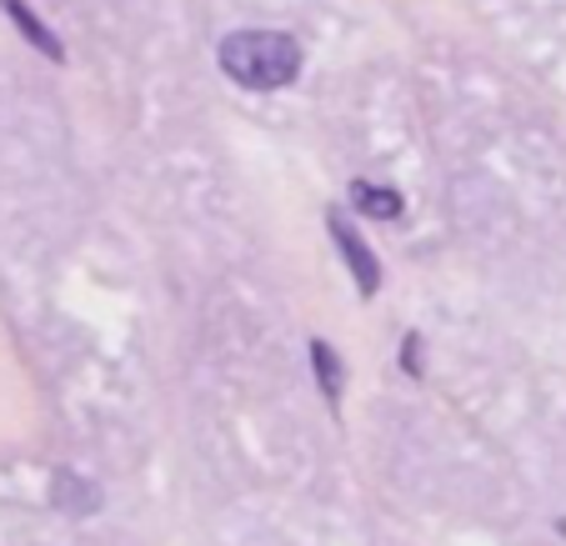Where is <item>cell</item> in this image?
<instances>
[{
  "label": "cell",
  "mask_w": 566,
  "mask_h": 546,
  "mask_svg": "<svg viewBox=\"0 0 566 546\" xmlns=\"http://www.w3.org/2000/svg\"><path fill=\"white\" fill-rule=\"evenodd\" d=\"M221 71L247 91H276L301 75V45L281 31H235L221 41Z\"/></svg>",
  "instance_id": "obj_1"
},
{
  "label": "cell",
  "mask_w": 566,
  "mask_h": 546,
  "mask_svg": "<svg viewBox=\"0 0 566 546\" xmlns=\"http://www.w3.org/2000/svg\"><path fill=\"white\" fill-rule=\"evenodd\" d=\"M332 237H336V246H342V256L352 261V271H356V281H361V291L371 296V291L381 286V261L366 251V241L356 237V231H352V225H346L336 211H332Z\"/></svg>",
  "instance_id": "obj_2"
},
{
  "label": "cell",
  "mask_w": 566,
  "mask_h": 546,
  "mask_svg": "<svg viewBox=\"0 0 566 546\" xmlns=\"http://www.w3.org/2000/svg\"><path fill=\"white\" fill-rule=\"evenodd\" d=\"M352 196H356V206H361L366 216H376V221H396V216H401V196L386 191V186H366V181H356V186H352Z\"/></svg>",
  "instance_id": "obj_3"
},
{
  "label": "cell",
  "mask_w": 566,
  "mask_h": 546,
  "mask_svg": "<svg viewBox=\"0 0 566 546\" xmlns=\"http://www.w3.org/2000/svg\"><path fill=\"white\" fill-rule=\"evenodd\" d=\"M0 6H6V11H11V21H15V25H21V31H25V41H35V45H41L45 55H51V61H61V45L51 41V31H45V25L35 21L31 11H25L21 0H0Z\"/></svg>",
  "instance_id": "obj_4"
},
{
  "label": "cell",
  "mask_w": 566,
  "mask_h": 546,
  "mask_svg": "<svg viewBox=\"0 0 566 546\" xmlns=\"http://www.w3.org/2000/svg\"><path fill=\"white\" fill-rule=\"evenodd\" d=\"M311 361H316V376H321L326 401H336V397H342V366H336V351L326 342H311Z\"/></svg>",
  "instance_id": "obj_5"
},
{
  "label": "cell",
  "mask_w": 566,
  "mask_h": 546,
  "mask_svg": "<svg viewBox=\"0 0 566 546\" xmlns=\"http://www.w3.org/2000/svg\"><path fill=\"white\" fill-rule=\"evenodd\" d=\"M55 502L71 506V512H75V506H81V512H91V506H96V492H86V486H81L71 472H65L61 482H55Z\"/></svg>",
  "instance_id": "obj_6"
}]
</instances>
